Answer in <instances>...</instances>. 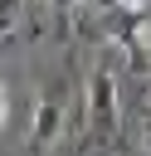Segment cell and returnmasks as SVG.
Wrapping results in <instances>:
<instances>
[{
  "label": "cell",
  "mask_w": 151,
  "mask_h": 156,
  "mask_svg": "<svg viewBox=\"0 0 151 156\" xmlns=\"http://www.w3.org/2000/svg\"><path fill=\"white\" fill-rule=\"evenodd\" d=\"M5 112H10V93H5V83H0V127H5Z\"/></svg>",
  "instance_id": "obj_5"
},
{
  "label": "cell",
  "mask_w": 151,
  "mask_h": 156,
  "mask_svg": "<svg viewBox=\"0 0 151 156\" xmlns=\"http://www.w3.org/2000/svg\"><path fill=\"white\" fill-rule=\"evenodd\" d=\"M58 127H63V112H58V102H54V98H39V102H34V127H29L34 146H49V141L58 136Z\"/></svg>",
  "instance_id": "obj_2"
},
{
  "label": "cell",
  "mask_w": 151,
  "mask_h": 156,
  "mask_svg": "<svg viewBox=\"0 0 151 156\" xmlns=\"http://www.w3.org/2000/svg\"><path fill=\"white\" fill-rule=\"evenodd\" d=\"M102 5H107V10H141L146 0H102Z\"/></svg>",
  "instance_id": "obj_4"
},
{
  "label": "cell",
  "mask_w": 151,
  "mask_h": 156,
  "mask_svg": "<svg viewBox=\"0 0 151 156\" xmlns=\"http://www.w3.org/2000/svg\"><path fill=\"white\" fill-rule=\"evenodd\" d=\"M49 5H54V10H63V15H68V10H73V5H78V0H49Z\"/></svg>",
  "instance_id": "obj_6"
},
{
  "label": "cell",
  "mask_w": 151,
  "mask_h": 156,
  "mask_svg": "<svg viewBox=\"0 0 151 156\" xmlns=\"http://www.w3.org/2000/svg\"><path fill=\"white\" fill-rule=\"evenodd\" d=\"M19 20V0H0V34H10Z\"/></svg>",
  "instance_id": "obj_3"
},
{
  "label": "cell",
  "mask_w": 151,
  "mask_h": 156,
  "mask_svg": "<svg viewBox=\"0 0 151 156\" xmlns=\"http://www.w3.org/2000/svg\"><path fill=\"white\" fill-rule=\"evenodd\" d=\"M88 122L97 132H112L117 127V78L107 68L93 73V88H88Z\"/></svg>",
  "instance_id": "obj_1"
},
{
  "label": "cell",
  "mask_w": 151,
  "mask_h": 156,
  "mask_svg": "<svg viewBox=\"0 0 151 156\" xmlns=\"http://www.w3.org/2000/svg\"><path fill=\"white\" fill-rule=\"evenodd\" d=\"M146 151H151V117H146Z\"/></svg>",
  "instance_id": "obj_7"
}]
</instances>
